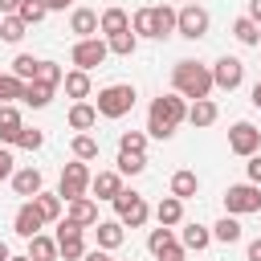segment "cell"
Instances as JSON below:
<instances>
[{
	"label": "cell",
	"instance_id": "obj_1",
	"mask_svg": "<svg viewBox=\"0 0 261 261\" xmlns=\"http://www.w3.org/2000/svg\"><path fill=\"white\" fill-rule=\"evenodd\" d=\"M216 86H212V69L208 65H200V61H192V57H184V61H175L171 65V94H179L184 102L192 98V102H200V98H208Z\"/></svg>",
	"mask_w": 261,
	"mask_h": 261
},
{
	"label": "cell",
	"instance_id": "obj_2",
	"mask_svg": "<svg viewBox=\"0 0 261 261\" xmlns=\"http://www.w3.org/2000/svg\"><path fill=\"white\" fill-rule=\"evenodd\" d=\"M179 122H188V102L179 94H159L147 110V139H171Z\"/></svg>",
	"mask_w": 261,
	"mask_h": 261
},
{
	"label": "cell",
	"instance_id": "obj_3",
	"mask_svg": "<svg viewBox=\"0 0 261 261\" xmlns=\"http://www.w3.org/2000/svg\"><path fill=\"white\" fill-rule=\"evenodd\" d=\"M135 86L130 82H114V86H102L98 90V102H94V110H98V118H122V114H130L135 110Z\"/></svg>",
	"mask_w": 261,
	"mask_h": 261
},
{
	"label": "cell",
	"instance_id": "obj_4",
	"mask_svg": "<svg viewBox=\"0 0 261 261\" xmlns=\"http://www.w3.org/2000/svg\"><path fill=\"white\" fill-rule=\"evenodd\" d=\"M110 204H114V220H118L122 228H143V224H147V216H151L147 200H143L135 188H122Z\"/></svg>",
	"mask_w": 261,
	"mask_h": 261
},
{
	"label": "cell",
	"instance_id": "obj_5",
	"mask_svg": "<svg viewBox=\"0 0 261 261\" xmlns=\"http://www.w3.org/2000/svg\"><path fill=\"white\" fill-rule=\"evenodd\" d=\"M90 179H94L90 163H82V159L65 163V167H61V179H57V196H61V204H69V200L86 196V192H90Z\"/></svg>",
	"mask_w": 261,
	"mask_h": 261
},
{
	"label": "cell",
	"instance_id": "obj_6",
	"mask_svg": "<svg viewBox=\"0 0 261 261\" xmlns=\"http://www.w3.org/2000/svg\"><path fill=\"white\" fill-rule=\"evenodd\" d=\"M208 24H212V16H208V8L204 4H184V8H175V33L179 37H188V41H200V37H208Z\"/></svg>",
	"mask_w": 261,
	"mask_h": 261
},
{
	"label": "cell",
	"instance_id": "obj_7",
	"mask_svg": "<svg viewBox=\"0 0 261 261\" xmlns=\"http://www.w3.org/2000/svg\"><path fill=\"white\" fill-rule=\"evenodd\" d=\"M224 212H228V216L261 212V188H257V184H228V188H224Z\"/></svg>",
	"mask_w": 261,
	"mask_h": 261
},
{
	"label": "cell",
	"instance_id": "obj_8",
	"mask_svg": "<svg viewBox=\"0 0 261 261\" xmlns=\"http://www.w3.org/2000/svg\"><path fill=\"white\" fill-rule=\"evenodd\" d=\"M106 57H110V49H106V41H102V37H86V41H73V49H69V61H73V69H82V73L98 69Z\"/></svg>",
	"mask_w": 261,
	"mask_h": 261
},
{
	"label": "cell",
	"instance_id": "obj_9",
	"mask_svg": "<svg viewBox=\"0 0 261 261\" xmlns=\"http://www.w3.org/2000/svg\"><path fill=\"white\" fill-rule=\"evenodd\" d=\"M228 151L241 155V159L257 155V151H261V130H257L253 122H232V126H228Z\"/></svg>",
	"mask_w": 261,
	"mask_h": 261
},
{
	"label": "cell",
	"instance_id": "obj_10",
	"mask_svg": "<svg viewBox=\"0 0 261 261\" xmlns=\"http://www.w3.org/2000/svg\"><path fill=\"white\" fill-rule=\"evenodd\" d=\"M82 232L86 228H77V224H69V220H61L57 224V257H65V261H82L86 257V241H82Z\"/></svg>",
	"mask_w": 261,
	"mask_h": 261
},
{
	"label": "cell",
	"instance_id": "obj_11",
	"mask_svg": "<svg viewBox=\"0 0 261 261\" xmlns=\"http://www.w3.org/2000/svg\"><path fill=\"white\" fill-rule=\"evenodd\" d=\"M208 69H212V86H216V90H228V94H232V90L245 82V61H241V57H220V61L208 65Z\"/></svg>",
	"mask_w": 261,
	"mask_h": 261
},
{
	"label": "cell",
	"instance_id": "obj_12",
	"mask_svg": "<svg viewBox=\"0 0 261 261\" xmlns=\"http://www.w3.org/2000/svg\"><path fill=\"white\" fill-rule=\"evenodd\" d=\"M12 228H16V237H24V241H29V237H37V232L45 228V216L37 212V204H33V200H24V204L16 208V216H12Z\"/></svg>",
	"mask_w": 261,
	"mask_h": 261
},
{
	"label": "cell",
	"instance_id": "obj_13",
	"mask_svg": "<svg viewBox=\"0 0 261 261\" xmlns=\"http://www.w3.org/2000/svg\"><path fill=\"white\" fill-rule=\"evenodd\" d=\"M65 220L77 224V228H94V224H98V204H94L90 196H77V200L65 204Z\"/></svg>",
	"mask_w": 261,
	"mask_h": 261
},
{
	"label": "cell",
	"instance_id": "obj_14",
	"mask_svg": "<svg viewBox=\"0 0 261 261\" xmlns=\"http://www.w3.org/2000/svg\"><path fill=\"white\" fill-rule=\"evenodd\" d=\"M12 192H16V196H24V200H33L37 192H45L41 171H37V167H20V171H12Z\"/></svg>",
	"mask_w": 261,
	"mask_h": 261
},
{
	"label": "cell",
	"instance_id": "obj_15",
	"mask_svg": "<svg viewBox=\"0 0 261 261\" xmlns=\"http://www.w3.org/2000/svg\"><path fill=\"white\" fill-rule=\"evenodd\" d=\"M94 237H98V249L114 253V249L126 241V228H122L118 220H98V224H94Z\"/></svg>",
	"mask_w": 261,
	"mask_h": 261
},
{
	"label": "cell",
	"instance_id": "obj_16",
	"mask_svg": "<svg viewBox=\"0 0 261 261\" xmlns=\"http://www.w3.org/2000/svg\"><path fill=\"white\" fill-rule=\"evenodd\" d=\"M24 130V118H20V110H16V102L12 106H0V143H12L16 147V135Z\"/></svg>",
	"mask_w": 261,
	"mask_h": 261
},
{
	"label": "cell",
	"instance_id": "obj_17",
	"mask_svg": "<svg viewBox=\"0 0 261 261\" xmlns=\"http://www.w3.org/2000/svg\"><path fill=\"white\" fill-rule=\"evenodd\" d=\"M69 33H73L77 41L98 37V12H90V8H73V16H69Z\"/></svg>",
	"mask_w": 261,
	"mask_h": 261
},
{
	"label": "cell",
	"instance_id": "obj_18",
	"mask_svg": "<svg viewBox=\"0 0 261 261\" xmlns=\"http://www.w3.org/2000/svg\"><path fill=\"white\" fill-rule=\"evenodd\" d=\"M216 118H220V110H216V102H212V98H200V102H192V106H188V122H192L196 130L212 126Z\"/></svg>",
	"mask_w": 261,
	"mask_h": 261
},
{
	"label": "cell",
	"instance_id": "obj_19",
	"mask_svg": "<svg viewBox=\"0 0 261 261\" xmlns=\"http://www.w3.org/2000/svg\"><path fill=\"white\" fill-rule=\"evenodd\" d=\"M90 192H94L98 200H114V196L122 192V175H118V171H98V175L90 179Z\"/></svg>",
	"mask_w": 261,
	"mask_h": 261
},
{
	"label": "cell",
	"instance_id": "obj_20",
	"mask_svg": "<svg viewBox=\"0 0 261 261\" xmlns=\"http://www.w3.org/2000/svg\"><path fill=\"white\" fill-rule=\"evenodd\" d=\"M179 245H184L188 253H204V249L212 245V228H204V224H184Z\"/></svg>",
	"mask_w": 261,
	"mask_h": 261
},
{
	"label": "cell",
	"instance_id": "obj_21",
	"mask_svg": "<svg viewBox=\"0 0 261 261\" xmlns=\"http://www.w3.org/2000/svg\"><path fill=\"white\" fill-rule=\"evenodd\" d=\"M196 192H200V179H196V171L179 167V171L171 175V192H167V196H175V200H192Z\"/></svg>",
	"mask_w": 261,
	"mask_h": 261
},
{
	"label": "cell",
	"instance_id": "obj_22",
	"mask_svg": "<svg viewBox=\"0 0 261 261\" xmlns=\"http://www.w3.org/2000/svg\"><path fill=\"white\" fill-rule=\"evenodd\" d=\"M33 204H37V212L45 216V224H57V220H61V212H65V204H61V196H57V192H37V196H33Z\"/></svg>",
	"mask_w": 261,
	"mask_h": 261
},
{
	"label": "cell",
	"instance_id": "obj_23",
	"mask_svg": "<svg viewBox=\"0 0 261 261\" xmlns=\"http://www.w3.org/2000/svg\"><path fill=\"white\" fill-rule=\"evenodd\" d=\"M155 220H159L163 228H175V224L184 220V200H175V196H163V200L155 204Z\"/></svg>",
	"mask_w": 261,
	"mask_h": 261
},
{
	"label": "cell",
	"instance_id": "obj_24",
	"mask_svg": "<svg viewBox=\"0 0 261 261\" xmlns=\"http://www.w3.org/2000/svg\"><path fill=\"white\" fill-rule=\"evenodd\" d=\"M65 118H69V126H73V130H77V135H86V130H90V126H94V122H98V110H94V106H90V102H73V106H69V114H65Z\"/></svg>",
	"mask_w": 261,
	"mask_h": 261
},
{
	"label": "cell",
	"instance_id": "obj_25",
	"mask_svg": "<svg viewBox=\"0 0 261 261\" xmlns=\"http://www.w3.org/2000/svg\"><path fill=\"white\" fill-rule=\"evenodd\" d=\"M24 257L29 261H57V241L45 237V232H37V237H29V253Z\"/></svg>",
	"mask_w": 261,
	"mask_h": 261
},
{
	"label": "cell",
	"instance_id": "obj_26",
	"mask_svg": "<svg viewBox=\"0 0 261 261\" xmlns=\"http://www.w3.org/2000/svg\"><path fill=\"white\" fill-rule=\"evenodd\" d=\"M130 29V16L122 12V8H106L102 16H98V33H106V37H114V33H126Z\"/></svg>",
	"mask_w": 261,
	"mask_h": 261
},
{
	"label": "cell",
	"instance_id": "obj_27",
	"mask_svg": "<svg viewBox=\"0 0 261 261\" xmlns=\"http://www.w3.org/2000/svg\"><path fill=\"white\" fill-rule=\"evenodd\" d=\"M61 86H65V94H69L73 102H86V98H90V73H82V69H69V73L61 77Z\"/></svg>",
	"mask_w": 261,
	"mask_h": 261
},
{
	"label": "cell",
	"instance_id": "obj_28",
	"mask_svg": "<svg viewBox=\"0 0 261 261\" xmlns=\"http://www.w3.org/2000/svg\"><path fill=\"white\" fill-rule=\"evenodd\" d=\"M24 106H33V110H45L49 102H53V86H45V82H24V98H20Z\"/></svg>",
	"mask_w": 261,
	"mask_h": 261
},
{
	"label": "cell",
	"instance_id": "obj_29",
	"mask_svg": "<svg viewBox=\"0 0 261 261\" xmlns=\"http://www.w3.org/2000/svg\"><path fill=\"white\" fill-rule=\"evenodd\" d=\"M151 12H155V37L167 41L175 33V8L171 4H151Z\"/></svg>",
	"mask_w": 261,
	"mask_h": 261
},
{
	"label": "cell",
	"instance_id": "obj_30",
	"mask_svg": "<svg viewBox=\"0 0 261 261\" xmlns=\"http://www.w3.org/2000/svg\"><path fill=\"white\" fill-rule=\"evenodd\" d=\"M102 41H106V49H110L114 57H130V53L139 49V37H135L130 29H126V33H114V37H102Z\"/></svg>",
	"mask_w": 261,
	"mask_h": 261
},
{
	"label": "cell",
	"instance_id": "obj_31",
	"mask_svg": "<svg viewBox=\"0 0 261 261\" xmlns=\"http://www.w3.org/2000/svg\"><path fill=\"white\" fill-rule=\"evenodd\" d=\"M212 241H220V245H237V241H241V220H237V216L216 220V224H212Z\"/></svg>",
	"mask_w": 261,
	"mask_h": 261
},
{
	"label": "cell",
	"instance_id": "obj_32",
	"mask_svg": "<svg viewBox=\"0 0 261 261\" xmlns=\"http://www.w3.org/2000/svg\"><path fill=\"white\" fill-rule=\"evenodd\" d=\"M130 33H135V37H151V41H159V37H155V12H151V8H135V16H130Z\"/></svg>",
	"mask_w": 261,
	"mask_h": 261
},
{
	"label": "cell",
	"instance_id": "obj_33",
	"mask_svg": "<svg viewBox=\"0 0 261 261\" xmlns=\"http://www.w3.org/2000/svg\"><path fill=\"white\" fill-rule=\"evenodd\" d=\"M232 37H237L241 45H261V24H253L249 16H237V20H232Z\"/></svg>",
	"mask_w": 261,
	"mask_h": 261
},
{
	"label": "cell",
	"instance_id": "obj_34",
	"mask_svg": "<svg viewBox=\"0 0 261 261\" xmlns=\"http://www.w3.org/2000/svg\"><path fill=\"white\" fill-rule=\"evenodd\" d=\"M69 151H73V159H82V163H90V159H98V139L86 130V135H73V143H69Z\"/></svg>",
	"mask_w": 261,
	"mask_h": 261
},
{
	"label": "cell",
	"instance_id": "obj_35",
	"mask_svg": "<svg viewBox=\"0 0 261 261\" xmlns=\"http://www.w3.org/2000/svg\"><path fill=\"white\" fill-rule=\"evenodd\" d=\"M24 33H29V24H24L20 16H0V41L20 45V41H24Z\"/></svg>",
	"mask_w": 261,
	"mask_h": 261
},
{
	"label": "cell",
	"instance_id": "obj_36",
	"mask_svg": "<svg viewBox=\"0 0 261 261\" xmlns=\"http://www.w3.org/2000/svg\"><path fill=\"white\" fill-rule=\"evenodd\" d=\"M24 98V82L12 77V73H0V106H12Z\"/></svg>",
	"mask_w": 261,
	"mask_h": 261
},
{
	"label": "cell",
	"instance_id": "obj_37",
	"mask_svg": "<svg viewBox=\"0 0 261 261\" xmlns=\"http://www.w3.org/2000/svg\"><path fill=\"white\" fill-rule=\"evenodd\" d=\"M118 151H126V155H147V130H122V135H118Z\"/></svg>",
	"mask_w": 261,
	"mask_h": 261
},
{
	"label": "cell",
	"instance_id": "obj_38",
	"mask_svg": "<svg viewBox=\"0 0 261 261\" xmlns=\"http://www.w3.org/2000/svg\"><path fill=\"white\" fill-rule=\"evenodd\" d=\"M37 65H41V61H37L33 53H16V61H12V69H8V73H12V77H20V82H33V77H37Z\"/></svg>",
	"mask_w": 261,
	"mask_h": 261
},
{
	"label": "cell",
	"instance_id": "obj_39",
	"mask_svg": "<svg viewBox=\"0 0 261 261\" xmlns=\"http://www.w3.org/2000/svg\"><path fill=\"white\" fill-rule=\"evenodd\" d=\"M16 16H20L24 24H41V20L49 16V8H45V0H20V8H16Z\"/></svg>",
	"mask_w": 261,
	"mask_h": 261
},
{
	"label": "cell",
	"instance_id": "obj_40",
	"mask_svg": "<svg viewBox=\"0 0 261 261\" xmlns=\"http://www.w3.org/2000/svg\"><path fill=\"white\" fill-rule=\"evenodd\" d=\"M118 175H143L147 171V155H126V151H118V167H114Z\"/></svg>",
	"mask_w": 261,
	"mask_h": 261
},
{
	"label": "cell",
	"instance_id": "obj_41",
	"mask_svg": "<svg viewBox=\"0 0 261 261\" xmlns=\"http://www.w3.org/2000/svg\"><path fill=\"white\" fill-rule=\"evenodd\" d=\"M171 245H175V228H163V224H159V228H151V237H147V249H151L155 257H159L163 249H171Z\"/></svg>",
	"mask_w": 261,
	"mask_h": 261
},
{
	"label": "cell",
	"instance_id": "obj_42",
	"mask_svg": "<svg viewBox=\"0 0 261 261\" xmlns=\"http://www.w3.org/2000/svg\"><path fill=\"white\" fill-rule=\"evenodd\" d=\"M61 77H65V69H61L57 61H41L33 82H45V86H53V90H57V86H61Z\"/></svg>",
	"mask_w": 261,
	"mask_h": 261
},
{
	"label": "cell",
	"instance_id": "obj_43",
	"mask_svg": "<svg viewBox=\"0 0 261 261\" xmlns=\"http://www.w3.org/2000/svg\"><path fill=\"white\" fill-rule=\"evenodd\" d=\"M16 147H20V151H41V147H45V135H41L37 126H24V130L16 135Z\"/></svg>",
	"mask_w": 261,
	"mask_h": 261
},
{
	"label": "cell",
	"instance_id": "obj_44",
	"mask_svg": "<svg viewBox=\"0 0 261 261\" xmlns=\"http://www.w3.org/2000/svg\"><path fill=\"white\" fill-rule=\"evenodd\" d=\"M12 171H16V159H12V151H8V147H0V184H4V179H12Z\"/></svg>",
	"mask_w": 261,
	"mask_h": 261
},
{
	"label": "cell",
	"instance_id": "obj_45",
	"mask_svg": "<svg viewBox=\"0 0 261 261\" xmlns=\"http://www.w3.org/2000/svg\"><path fill=\"white\" fill-rule=\"evenodd\" d=\"M245 171H249V179H245V184H257V188H261V151H257V155H249Z\"/></svg>",
	"mask_w": 261,
	"mask_h": 261
},
{
	"label": "cell",
	"instance_id": "obj_46",
	"mask_svg": "<svg viewBox=\"0 0 261 261\" xmlns=\"http://www.w3.org/2000/svg\"><path fill=\"white\" fill-rule=\"evenodd\" d=\"M159 261H188V249H184V245L175 241L171 249H163V253H159Z\"/></svg>",
	"mask_w": 261,
	"mask_h": 261
},
{
	"label": "cell",
	"instance_id": "obj_47",
	"mask_svg": "<svg viewBox=\"0 0 261 261\" xmlns=\"http://www.w3.org/2000/svg\"><path fill=\"white\" fill-rule=\"evenodd\" d=\"M245 261H261V237H257V241H249V249H245Z\"/></svg>",
	"mask_w": 261,
	"mask_h": 261
},
{
	"label": "cell",
	"instance_id": "obj_48",
	"mask_svg": "<svg viewBox=\"0 0 261 261\" xmlns=\"http://www.w3.org/2000/svg\"><path fill=\"white\" fill-rule=\"evenodd\" d=\"M82 261H114V257H110L106 249H86V257H82Z\"/></svg>",
	"mask_w": 261,
	"mask_h": 261
},
{
	"label": "cell",
	"instance_id": "obj_49",
	"mask_svg": "<svg viewBox=\"0 0 261 261\" xmlns=\"http://www.w3.org/2000/svg\"><path fill=\"white\" fill-rule=\"evenodd\" d=\"M16 8H20V0H0V16H16Z\"/></svg>",
	"mask_w": 261,
	"mask_h": 261
},
{
	"label": "cell",
	"instance_id": "obj_50",
	"mask_svg": "<svg viewBox=\"0 0 261 261\" xmlns=\"http://www.w3.org/2000/svg\"><path fill=\"white\" fill-rule=\"evenodd\" d=\"M253 24H261V0H249V12H245Z\"/></svg>",
	"mask_w": 261,
	"mask_h": 261
},
{
	"label": "cell",
	"instance_id": "obj_51",
	"mask_svg": "<svg viewBox=\"0 0 261 261\" xmlns=\"http://www.w3.org/2000/svg\"><path fill=\"white\" fill-rule=\"evenodd\" d=\"M69 4H73V0H45V8H49V12H65Z\"/></svg>",
	"mask_w": 261,
	"mask_h": 261
},
{
	"label": "cell",
	"instance_id": "obj_52",
	"mask_svg": "<svg viewBox=\"0 0 261 261\" xmlns=\"http://www.w3.org/2000/svg\"><path fill=\"white\" fill-rule=\"evenodd\" d=\"M253 106L261 110V77H257V86H253Z\"/></svg>",
	"mask_w": 261,
	"mask_h": 261
},
{
	"label": "cell",
	"instance_id": "obj_53",
	"mask_svg": "<svg viewBox=\"0 0 261 261\" xmlns=\"http://www.w3.org/2000/svg\"><path fill=\"white\" fill-rule=\"evenodd\" d=\"M8 257H12V249H8L4 241H0V261H8Z\"/></svg>",
	"mask_w": 261,
	"mask_h": 261
},
{
	"label": "cell",
	"instance_id": "obj_54",
	"mask_svg": "<svg viewBox=\"0 0 261 261\" xmlns=\"http://www.w3.org/2000/svg\"><path fill=\"white\" fill-rule=\"evenodd\" d=\"M8 261H29V257H8Z\"/></svg>",
	"mask_w": 261,
	"mask_h": 261
}]
</instances>
